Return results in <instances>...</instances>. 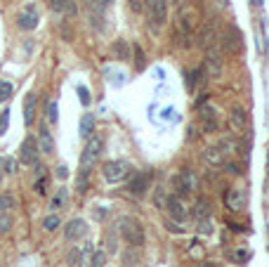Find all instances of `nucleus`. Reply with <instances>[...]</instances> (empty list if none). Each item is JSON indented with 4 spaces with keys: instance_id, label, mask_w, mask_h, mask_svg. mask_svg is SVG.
<instances>
[{
    "instance_id": "obj_41",
    "label": "nucleus",
    "mask_w": 269,
    "mask_h": 267,
    "mask_svg": "<svg viewBox=\"0 0 269 267\" xmlns=\"http://www.w3.org/2000/svg\"><path fill=\"white\" fill-rule=\"evenodd\" d=\"M50 5H52V10H57V12H64V5H66V0H50Z\"/></svg>"
},
{
    "instance_id": "obj_11",
    "label": "nucleus",
    "mask_w": 269,
    "mask_h": 267,
    "mask_svg": "<svg viewBox=\"0 0 269 267\" xmlns=\"http://www.w3.org/2000/svg\"><path fill=\"white\" fill-rule=\"evenodd\" d=\"M224 206H227L232 213L243 210V208H246V194H243V189H238V187L227 189V194H224Z\"/></svg>"
},
{
    "instance_id": "obj_48",
    "label": "nucleus",
    "mask_w": 269,
    "mask_h": 267,
    "mask_svg": "<svg viewBox=\"0 0 269 267\" xmlns=\"http://www.w3.org/2000/svg\"><path fill=\"white\" fill-rule=\"evenodd\" d=\"M5 175H7V173H5V163H2V158H0V180H2Z\"/></svg>"
},
{
    "instance_id": "obj_10",
    "label": "nucleus",
    "mask_w": 269,
    "mask_h": 267,
    "mask_svg": "<svg viewBox=\"0 0 269 267\" xmlns=\"http://www.w3.org/2000/svg\"><path fill=\"white\" fill-rule=\"evenodd\" d=\"M206 71L213 78H220L222 76V57H220V50L215 45H210L206 50Z\"/></svg>"
},
{
    "instance_id": "obj_9",
    "label": "nucleus",
    "mask_w": 269,
    "mask_h": 267,
    "mask_svg": "<svg viewBox=\"0 0 269 267\" xmlns=\"http://www.w3.org/2000/svg\"><path fill=\"white\" fill-rule=\"evenodd\" d=\"M222 45H224V50H227L229 55L241 52L243 40H241V31H238L236 26H227V31H224V36H222Z\"/></svg>"
},
{
    "instance_id": "obj_46",
    "label": "nucleus",
    "mask_w": 269,
    "mask_h": 267,
    "mask_svg": "<svg viewBox=\"0 0 269 267\" xmlns=\"http://www.w3.org/2000/svg\"><path fill=\"white\" fill-rule=\"evenodd\" d=\"M66 173H69V168H66V166H59V168H57V177H66Z\"/></svg>"
},
{
    "instance_id": "obj_34",
    "label": "nucleus",
    "mask_w": 269,
    "mask_h": 267,
    "mask_svg": "<svg viewBox=\"0 0 269 267\" xmlns=\"http://www.w3.org/2000/svg\"><path fill=\"white\" fill-rule=\"evenodd\" d=\"M135 64H137V69H144V66H146V59H144V52L140 45H135Z\"/></svg>"
},
{
    "instance_id": "obj_5",
    "label": "nucleus",
    "mask_w": 269,
    "mask_h": 267,
    "mask_svg": "<svg viewBox=\"0 0 269 267\" xmlns=\"http://www.w3.org/2000/svg\"><path fill=\"white\" fill-rule=\"evenodd\" d=\"M175 185H177V194L184 199V196H191V194L196 191V187H198V177H196L194 171L184 168L182 173L175 177Z\"/></svg>"
},
{
    "instance_id": "obj_16",
    "label": "nucleus",
    "mask_w": 269,
    "mask_h": 267,
    "mask_svg": "<svg viewBox=\"0 0 269 267\" xmlns=\"http://www.w3.org/2000/svg\"><path fill=\"white\" fill-rule=\"evenodd\" d=\"M203 158H206L208 166H213V168H222L227 163V154L222 152L220 147H208L203 152Z\"/></svg>"
},
{
    "instance_id": "obj_7",
    "label": "nucleus",
    "mask_w": 269,
    "mask_h": 267,
    "mask_svg": "<svg viewBox=\"0 0 269 267\" xmlns=\"http://www.w3.org/2000/svg\"><path fill=\"white\" fill-rule=\"evenodd\" d=\"M198 121L203 133H217L220 130V114L213 107H201L198 109Z\"/></svg>"
},
{
    "instance_id": "obj_21",
    "label": "nucleus",
    "mask_w": 269,
    "mask_h": 267,
    "mask_svg": "<svg viewBox=\"0 0 269 267\" xmlns=\"http://www.w3.org/2000/svg\"><path fill=\"white\" fill-rule=\"evenodd\" d=\"M40 152H45V154H52V152H54V140H52V135H50L48 123L40 128Z\"/></svg>"
},
{
    "instance_id": "obj_47",
    "label": "nucleus",
    "mask_w": 269,
    "mask_h": 267,
    "mask_svg": "<svg viewBox=\"0 0 269 267\" xmlns=\"http://www.w3.org/2000/svg\"><path fill=\"white\" fill-rule=\"evenodd\" d=\"M208 99V95H201V97H196V107H203V102Z\"/></svg>"
},
{
    "instance_id": "obj_30",
    "label": "nucleus",
    "mask_w": 269,
    "mask_h": 267,
    "mask_svg": "<svg viewBox=\"0 0 269 267\" xmlns=\"http://www.w3.org/2000/svg\"><path fill=\"white\" fill-rule=\"evenodd\" d=\"M10 229H12V218L5 215V213H0V234H7Z\"/></svg>"
},
{
    "instance_id": "obj_29",
    "label": "nucleus",
    "mask_w": 269,
    "mask_h": 267,
    "mask_svg": "<svg viewBox=\"0 0 269 267\" xmlns=\"http://www.w3.org/2000/svg\"><path fill=\"white\" fill-rule=\"evenodd\" d=\"M48 187H50V177L48 175H40V177L36 180V191H38V194H45Z\"/></svg>"
},
{
    "instance_id": "obj_8",
    "label": "nucleus",
    "mask_w": 269,
    "mask_h": 267,
    "mask_svg": "<svg viewBox=\"0 0 269 267\" xmlns=\"http://www.w3.org/2000/svg\"><path fill=\"white\" fill-rule=\"evenodd\" d=\"M151 177H154V173H151V171H144V173L132 175V180L127 182V191H130L132 196H144V194L149 191Z\"/></svg>"
},
{
    "instance_id": "obj_12",
    "label": "nucleus",
    "mask_w": 269,
    "mask_h": 267,
    "mask_svg": "<svg viewBox=\"0 0 269 267\" xmlns=\"http://www.w3.org/2000/svg\"><path fill=\"white\" fill-rule=\"evenodd\" d=\"M38 142L33 140V137H29V140L21 144V154H19V158H21V163L24 166H36L38 163Z\"/></svg>"
},
{
    "instance_id": "obj_39",
    "label": "nucleus",
    "mask_w": 269,
    "mask_h": 267,
    "mask_svg": "<svg viewBox=\"0 0 269 267\" xmlns=\"http://www.w3.org/2000/svg\"><path fill=\"white\" fill-rule=\"evenodd\" d=\"M50 123H57V102H50Z\"/></svg>"
},
{
    "instance_id": "obj_33",
    "label": "nucleus",
    "mask_w": 269,
    "mask_h": 267,
    "mask_svg": "<svg viewBox=\"0 0 269 267\" xmlns=\"http://www.w3.org/2000/svg\"><path fill=\"white\" fill-rule=\"evenodd\" d=\"M165 189H156V196H154V204H156V208H165Z\"/></svg>"
},
{
    "instance_id": "obj_27",
    "label": "nucleus",
    "mask_w": 269,
    "mask_h": 267,
    "mask_svg": "<svg viewBox=\"0 0 269 267\" xmlns=\"http://www.w3.org/2000/svg\"><path fill=\"white\" fill-rule=\"evenodd\" d=\"M12 93H15V88H12L7 80H0V104L7 102V99L12 97Z\"/></svg>"
},
{
    "instance_id": "obj_24",
    "label": "nucleus",
    "mask_w": 269,
    "mask_h": 267,
    "mask_svg": "<svg viewBox=\"0 0 269 267\" xmlns=\"http://www.w3.org/2000/svg\"><path fill=\"white\" fill-rule=\"evenodd\" d=\"M88 180H90V168H80V175H78V180H76V191L78 194L88 191Z\"/></svg>"
},
{
    "instance_id": "obj_43",
    "label": "nucleus",
    "mask_w": 269,
    "mask_h": 267,
    "mask_svg": "<svg viewBox=\"0 0 269 267\" xmlns=\"http://www.w3.org/2000/svg\"><path fill=\"white\" fill-rule=\"evenodd\" d=\"M168 229H170V232H175V234H177V232H179V234H182V232H184V227H179V222H168Z\"/></svg>"
},
{
    "instance_id": "obj_1",
    "label": "nucleus",
    "mask_w": 269,
    "mask_h": 267,
    "mask_svg": "<svg viewBox=\"0 0 269 267\" xmlns=\"http://www.w3.org/2000/svg\"><path fill=\"white\" fill-rule=\"evenodd\" d=\"M118 225H121V234H123V239H126L132 248L144 246V225L137 220V218L126 215V218H121Z\"/></svg>"
},
{
    "instance_id": "obj_17",
    "label": "nucleus",
    "mask_w": 269,
    "mask_h": 267,
    "mask_svg": "<svg viewBox=\"0 0 269 267\" xmlns=\"http://www.w3.org/2000/svg\"><path fill=\"white\" fill-rule=\"evenodd\" d=\"M210 213H213L210 201H208L206 196H198L196 204H194V218H196V220H206V218H210Z\"/></svg>"
},
{
    "instance_id": "obj_32",
    "label": "nucleus",
    "mask_w": 269,
    "mask_h": 267,
    "mask_svg": "<svg viewBox=\"0 0 269 267\" xmlns=\"http://www.w3.org/2000/svg\"><path fill=\"white\" fill-rule=\"evenodd\" d=\"M107 265V255L104 251H95L92 253V267H104Z\"/></svg>"
},
{
    "instance_id": "obj_4",
    "label": "nucleus",
    "mask_w": 269,
    "mask_h": 267,
    "mask_svg": "<svg viewBox=\"0 0 269 267\" xmlns=\"http://www.w3.org/2000/svg\"><path fill=\"white\" fill-rule=\"evenodd\" d=\"M102 149H104V142L92 135L88 140V144H85L83 154H80V168H92L97 163V158H99V154H102Z\"/></svg>"
},
{
    "instance_id": "obj_23",
    "label": "nucleus",
    "mask_w": 269,
    "mask_h": 267,
    "mask_svg": "<svg viewBox=\"0 0 269 267\" xmlns=\"http://www.w3.org/2000/svg\"><path fill=\"white\" fill-rule=\"evenodd\" d=\"M111 52H113L116 59H127L130 57V45H127L126 40H116L113 47H111Z\"/></svg>"
},
{
    "instance_id": "obj_3",
    "label": "nucleus",
    "mask_w": 269,
    "mask_h": 267,
    "mask_svg": "<svg viewBox=\"0 0 269 267\" xmlns=\"http://www.w3.org/2000/svg\"><path fill=\"white\" fill-rule=\"evenodd\" d=\"M144 7H146V15H149V21L154 29L165 24V19H168V2L165 0H146Z\"/></svg>"
},
{
    "instance_id": "obj_6",
    "label": "nucleus",
    "mask_w": 269,
    "mask_h": 267,
    "mask_svg": "<svg viewBox=\"0 0 269 267\" xmlns=\"http://www.w3.org/2000/svg\"><path fill=\"white\" fill-rule=\"evenodd\" d=\"M165 210H168V215H170L173 222H184L187 215H189V210H187V206H184L179 194H173V196L165 199Z\"/></svg>"
},
{
    "instance_id": "obj_44",
    "label": "nucleus",
    "mask_w": 269,
    "mask_h": 267,
    "mask_svg": "<svg viewBox=\"0 0 269 267\" xmlns=\"http://www.w3.org/2000/svg\"><path fill=\"white\" fill-rule=\"evenodd\" d=\"M123 260L130 263V265H135V263H137V255H135V253H130V251H126V253H123Z\"/></svg>"
},
{
    "instance_id": "obj_35",
    "label": "nucleus",
    "mask_w": 269,
    "mask_h": 267,
    "mask_svg": "<svg viewBox=\"0 0 269 267\" xmlns=\"http://www.w3.org/2000/svg\"><path fill=\"white\" fill-rule=\"evenodd\" d=\"M7 123H10V111H0V135L7 130Z\"/></svg>"
},
{
    "instance_id": "obj_14",
    "label": "nucleus",
    "mask_w": 269,
    "mask_h": 267,
    "mask_svg": "<svg viewBox=\"0 0 269 267\" xmlns=\"http://www.w3.org/2000/svg\"><path fill=\"white\" fill-rule=\"evenodd\" d=\"M85 232H88V225H85V220H80V218H73L71 222H66V227H64V236L69 241H76L80 236H85Z\"/></svg>"
},
{
    "instance_id": "obj_13",
    "label": "nucleus",
    "mask_w": 269,
    "mask_h": 267,
    "mask_svg": "<svg viewBox=\"0 0 269 267\" xmlns=\"http://www.w3.org/2000/svg\"><path fill=\"white\" fill-rule=\"evenodd\" d=\"M206 83H208L206 66H198V69H194V71L187 74V88H189L191 93H194V90H198V88H206Z\"/></svg>"
},
{
    "instance_id": "obj_28",
    "label": "nucleus",
    "mask_w": 269,
    "mask_h": 267,
    "mask_svg": "<svg viewBox=\"0 0 269 267\" xmlns=\"http://www.w3.org/2000/svg\"><path fill=\"white\" fill-rule=\"evenodd\" d=\"M17 201L15 196H10V194H0V213H5L7 208H15Z\"/></svg>"
},
{
    "instance_id": "obj_42",
    "label": "nucleus",
    "mask_w": 269,
    "mask_h": 267,
    "mask_svg": "<svg viewBox=\"0 0 269 267\" xmlns=\"http://www.w3.org/2000/svg\"><path fill=\"white\" fill-rule=\"evenodd\" d=\"M78 95H80V102H83V104H90V93H88L85 88H78Z\"/></svg>"
},
{
    "instance_id": "obj_40",
    "label": "nucleus",
    "mask_w": 269,
    "mask_h": 267,
    "mask_svg": "<svg viewBox=\"0 0 269 267\" xmlns=\"http://www.w3.org/2000/svg\"><path fill=\"white\" fill-rule=\"evenodd\" d=\"M224 166H227V171H229V173H232V175H241V173H243L238 163H224Z\"/></svg>"
},
{
    "instance_id": "obj_25",
    "label": "nucleus",
    "mask_w": 269,
    "mask_h": 267,
    "mask_svg": "<svg viewBox=\"0 0 269 267\" xmlns=\"http://www.w3.org/2000/svg\"><path fill=\"white\" fill-rule=\"evenodd\" d=\"M66 199H69V194H66V189L62 187L59 191H57V194H54V199L50 201V208H52V210H59V208L66 204Z\"/></svg>"
},
{
    "instance_id": "obj_45",
    "label": "nucleus",
    "mask_w": 269,
    "mask_h": 267,
    "mask_svg": "<svg viewBox=\"0 0 269 267\" xmlns=\"http://www.w3.org/2000/svg\"><path fill=\"white\" fill-rule=\"evenodd\" d=\"M130 7H132L135 12H142V2H140V0H130Z\"/></svg>"
},
{
    "instance_id": "obj_20",
    "label": "nucleus",
    "mask_w": 269,
    "mask_h": 267,
    "mask_svg": "<svg viewBox=\"0 0 269 267\" xmlns=\"http://www.w3.org/2000/svg\"><path fill=\"white\" fill-rule=\"evenodd\" d=\"M36 24H38V15H36L33 7L19 15V26H21V29H29V31H31V29H36Z\"/></svg>"
},
{
    "instance_id": "obj_26",
    "label": "nucleus",
    "mask_w": 269,
    "mask_h": 267,
    "mask_svg": "<svg viewBox=\"0 0 269 267\" xmlns=\"http://www.w3.org/2000/svg\"><path fill=\"white\" fill-rule=\"evenodd\" d=\"M59 225H62V220H59V215H54V213L48 215L45 222H43V227H45L48 232H57V229H59Z\"/></svg>"
},
{
    "instance_id": "obj_38",
    "label": "nucleus",
    "mask_w": 269,
    "mask_h": 267,
    "mask_svg": "<svg viewBox=\"0 0 269 267\" xmlns=\"http://www.w3.org/2000/svg\"><path fill=\"white\" fill-rule=\"evenodd\" d=\"M2 163H5V173H7V175L15 173V166H17V163L12 161V158H2Z\"/></svg>"
},
{
    "instance_id": "obj_19",
    "label": "nucleus",
    "mask_w": 269,
    "mask_h": 267,
    "mask_svg": "<svg viewBox=\"0 0 269 267\" xmlns=\"http://www.w3.org/2000/svg\"><path fill=\"white\" fill-rule=\"evenodd\" d=\"M215 40H217V33H215V29H213V26H206L203 31L198 33V38H196V43H198L201 47H206V50L210 45H215Z\"/></svg>"
},
{
    "instance_id": "obj_15",
    "label": "nucleus",
    "mask_w": 269,
    "mask_h": 267,
    "mask_svg": "<svg viewBox=\"0 0 269 267\" xmlns=\"http://www.w3.org/2000/svg\"><path fill=\"white\" fill-rule=\"evenodd\" d=\"M229 126H232L234 133H243V130L248 128V114H246V109L234 107L232 114H229Z\"/></svg>"
},
{
    "instance_id": "obj_37",
    "label": "nucleus",
    "mask_w": 269,
    "mask_h": 267,
    "mask_svg": "<svg viewBox=\"0 0 269 267\" xmlns=\"http://www.w3.org/2000/svg\"><path fill=\"white\" fill-rule=\"evenodd\" d=\"M198 229H201V232H203V234H210V232H213V222L208 220H198Z\"/></svg>"
},
{
    "instance_id": "obj_49",
    "label": "nucleus",
    "mask_w": 269,
    "mask_h": 267,
    "mask_svg": "<svg viewBox=\"0 0 269 267\" xmlns=\"http://www.w3.org/2000/svg\"><path fill=\"white\" fill-rule=\"evenodd\" d=\"M196 267H217L215 263H203V265H196Z\"/></svg>"
},
{
    "instance_id": "obj_2",
    "label": "nucleus",
    "mask_w": 269,
    "mask_h": 267,
    "mask_svg": "<svg viewBox=\"0 0 269 267\" xmlns=\"http://www.w3.org/2000/svg\"><path fill=\"white\" fill-rule=\"evenodd\" d=\"M132 173V166L127 163V161H109V163H104V180L107 182H123L126 177H130Z\"/></svg>"
},
{
    "instance_id": "obj_22",
    "label": "nucleus",
    "mask_w": 269,
    "mask_h": 267,
    "mask_svg": "<svg viewBox=\"0 0 269 267\" xmlns=\"http://www.w3.org/2000/svg\"><path fill=\"white\" fill-rule=\"evenodd\" d=\"M80 135L83 137H92L95 135V116L92 114L83 116V121H80Z\"/></svg>"
},
{
    "instance_id": "obj_18",
    "label": "nucleus",
    "mask_w": 269,
    "mask_h": 267,
    "mask_svg": "<svg viewBox=\"0 0 269 267\" xmlns=\"http://www.w3.org/2000/svg\"><path fill=\"white\" fill-rule=\"evenodd\" d=\"M36 104H38V97H36V93H29V97H26V102H24V121L31 126L33 118H36Z\"/></svg>"
},
{
    "instance_id": "obj_36",
    "label": "nucleus",
    "mask_w": 269,
    "mask_h": 267,
    "mask_svg": "<svg viewBox=\"0 0 269 267\" xmlns=\"http://www.w3.org/2000/svg\"><path fill=\"white\" fill-rule=\"evenodd\" d=\"M78 255H80L78 248H71V251H69V255H66V265H71V267L78 265Z\"/></svg>"
},
{
    "instance_id": "obj_31",
    "label": "nucleus",
    "mask_w": 269,
    "mask_h": 267,
    "mask_svg": "<svg viewBox=\"0 0 269 267\" xmlns=\"http://www.w3.org/2000/svg\"><path fill=\"white\" fill-rule=\"evenodd\" d=\"M217 147H220L224 154H232V152H236V142H234V140H220V142H217Z\"/></svg>"
}]
</instances>
